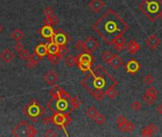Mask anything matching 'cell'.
Masks as SVG:
<instances>
[{"label": "cell", "instance_id": "obj_1", "mask_svg": "<svg viewBox=\"0 0 162 137\" xmlns=\"http://www.w3.org/2000/svg\"><path fill=\"white\" fill-rule=\"evenodd\" d=\"M92 29L110 45L113 39L118 35H123L129 30V25L121 15L118 14L113 9L109 8L105 13L96 21Z\"/></svg>", "mask_w": 162, "mask_h": 137}, {"label": "cell", "instance_id": "obj_2", "mask_svg": "<svg viewBox=\"0 0 162 137\" xmlns=\"http://www.w3.org/2000/svg\"><path fill=\"white\" fill-rule=\"evenodd\" d=\"M82 80L81 85L97 100H104L105 92L111 86H117V80L101 66H97Z\"/></svg>", "mask_w": 162, "mask_h": 137}, {"label": "cell", "instance_id": "obj_3", "mask_svg": "<svg viewBox=\"0 0 162 137\" xmlns=\"http://www.w3.org/2000/svg\"><path fill=\"white\" fill-rule=\"evenodd\" d=\"M139 9L148 19L154 22L162 13V0H143L139 5Z\"/></svg>", "mask_w": 162, "mask_h": 137}, {"label": "cell", "instance_id": "obj_4", "mask_svg": "<svg viewBox=\"0 0 162 137\" xmlns=\"http://www.w3.org/2000/svg\"><path fill=\"white\" fill-rule=\"evenodd\" d=\"M46 108L51 112L58 111V112H61V114H68V115H70L71 111H72V108H71L69 100L64 99L61 96H59V95L52 96V99L47 102Z\"/></svg>", "mask_w": 162, "mask_h": 137}, {"label": "cell", "instance_id": "obj_5", "mask_svg": "<svg viewBox=\"0 0 162 137\" xmlns=\"http://www.w3.org/2000/svg\"><path fill=\"white\" fill-rule=\"evenodd\" d=\"M22 112L25 114L28 119L32 121H36L38 118L45 114L46 110L36 99H32L26 107H24Z\"/></svg>", "mask_w": 162, "mask_h": 137}, {"label": "cell", "instance_id": "obj_6", "mask_svg": "<svg viewBox=\"0 0 162 137\" xmlns=\"http://www.w3.org/2000/svg\"><path fill=\"white\" fill-rule=\"evenodd\" d=\"M36 134H37V129L32 125L28 124V122L25 120H21L13 129V135L16 137H33Z\"/></svg>", "mask_w": 162, "mask_h": 137}, {"label": "cell", "instance_id": "obj_7", "mask_svg": "<svg viewBox=\"0 0 162 137\" xmlns=\"http://www.w3.org/2000/svg\"><path fill=\"white\" fill-rule=\"evenodd\" d=\"M94 62H95V58L92 56L91 53H88L86 51L75 57L76 66L79 68L81 71H83V73L89 71L91 70V67Z\"/></svg>", "mask_w": 162, "mask_h": 137}, {"label": "cell", "instance_id": "obj_8", "mask_svg": "<svg viewBox=\"0 0 162 137\" xmlns=\"http://www.w3.org/2000/svg\"><path fill=\"white\" fill-rule=\"evenodd\" d=\"M50 120L51 123H53L58 128H62L64 130L65 134L68 135L67 132H65V128L69 126L70 123L72 122V118L70 117V115L64 114L58 111H54L52 112V115L50 116Z\"/></svg>", "mask_w": 162, "mask_h": 137}, {"label": "cell", "instance_id": "obj_9", "mask_svg": "<svg viewBox=\"0 0 162 137\" xmlns=\"http://www.w3.org/2000/svg\"><path fill=\"white\" fill-rule=\"evenodd\" d=\"M43 14L46 17V19L44 21V24L46 25H58L59 24V18L56 16V14H54L53 10L50 7V6H46V7L43 10Z\"/></svg>", "mask_w": 162, "mask_h": 137}, {"label": "cell", "instance_id": "obj_10", "mask_svg": "<svg viewBox=\"0 0 162 137\" xmlns=\"http://www.w3.org/2000/svg\"><path fill=\"white\" fill-rule=\"evenodd\" d=\"M50 40H53L59 46H64L68 44V41H70L68 35L61 29H58L54 32V35Z\"/></svg>", "mask_w": 162, "mask_h": 137}, {"label": "cell", "instance_id": "obj_11", "mask_svg": "<svg viewBox=\"0 0 162 137\" xmlns=\"http://www.w3.org/2000/svg\"><path fill=\"white\" fill-rule=\"evenodd\" d=\"M98 48H99L98 41L92 36H88L85 41H83L82 50L85 51L86 52L91 53V54H92L95 51H97Z\"/></svg>", "mask_w": 162, "mask_h": 137}, {"label": "cell", "instance_id": "obj_12", "mask_svg": "<svg viewBox=\"0 0 162 137\" xmlns=\"http://www.w3.org/2000/svg\"><path fill=\"white\" fill-rule=\"evenodd\" d=\"M59 80V74L54 70H50L47 73L44 75V81L50 86L56 85V83Z\"/></svg>", "mask_w": 162, "mask_h": 137}, {"label": "cell", "instance_id": "obj_13", "mask_svg": "<svg viewBox=\"0 0 162 137\" xmlns=\"http://www.w3.org/2000/svg\"><path fill=\"white\" fill-rule=\"evenodd\" d=\"M140 64L136 59L129 60L125 64V70L129 74H136L140 70Z\"/></svg>", "mask_w": 162, "mask_h": 137}, {"label": "cell", "instance_id": "obj_14", "mask_svg": "<svg viewBox=\"0 0 162 137\" xmlns=\"http://www.w3.org/2000/svg\"><path fill=\"white\" fill-rule=\"evenodd\" d=\"M42 60V57L39 56L37 53L33 52L32 54H31L29 58L27 60V63H26V66L28 69L29 70H32L35 68V66H37V65L41 62Z\"/></svg>", "mask_w": 162, "mask_h": 137}, {"label": "cell", "instance_id": "obj_15", "mask_svg": "<svg viewBox=\"0 0 162 137\" xmlns=\"http://www.w3.org/2000/svg\"><path fill=\"white\" fill-rule=\"evenodd\" d=\"M54 32H55V31L53 30V28H52L51 25H46V24H45V25L40 29L39 33H40L44 38L50 40V39L53 37Z\"/></svg>", "mask_w": 162, "mask_h": 137}, {"label": "cell", "instance_id": "obj_16", "mask_svg": "<svg viewBox=\"0 0 162 137\" xmlns=\"http://www.w3.org/2000/svg\"><path fill=\"white\" fill-rule=\"evenodd\" d=\"M105 3L103 0H90L88 3V7L93 13H99L100 10L104 8Z\"/></svg>", "mask_w": 162, "mask_h": 137}, {"label": "cell", "instance_id": "obj_17", "mask_svg": "<svg viewBox=\"0 0 162 137\" xmlns=\"http://www.w3.org/2000/svg\"><path fill=\"white\" fill-rule=\"evenodd\" d=\"M108 64H109L114 70H118V69H119L123 65V60H122V58L119 55L113 54L111 59H110L109 61H108Z\"/></svg>", "mask_w": 162, "mask_h": 137}, {"label": "cell", "instance_id": "obj_18", "mask_svg": "<svg viewBox=\"0 0 162 137\" xmlns=\"http://www.w3.org/2000/svg\"><path fill=\"white\" fill-rule=\"evenodd\" d=\"M158 126L154 123H151L148 126H146L145 128H143L141 130V135L142 136H152L154 135V133H155L158 132Z\"/></svg>", "mask_w": 162, "mask_h": 137}, {"label": "cell", "instance_id": "obj_19", "mask_svg": "<svg viewBox=\"0 0 162 137\" xmlns=\"http://www.w3.org/2000/svg\"><path fill=\"white\" fill-rule=\"evenodd\" d=\"M0 58H1L6 64H9L13 61V59L14 58V53L7 48V49H4L2 52L0 53Z\"/></svg>", "mask_w": 162, "mask_h": 137}, {"label": "cell", "instance_id": "obj_20", "mask_svg": "<svg viewBox=\"0 0 162 137\" xmlns=\"http://www.w3.org/2000/svg\"><path fill=\"white\" fill-rule=\"evenodd\" d=\"M146 45L150 48L151 50H155L157 48L159 47L160 45V40L158 39V37L157 35H151L146 39Z\"/></svg>", "mask_w": 162, "mask_h": 137}, {"label": "cell", "instance_id": "obj_21", "mask_svg": "<svg viewBox=\"0 0 162 137\" xmlns=\"http://www.w3.org/2000/svg\"><path fill=\"white\" fill-rule=\"evenodd\" d=\"M126 48H127L128 51L131 53V54H135V53H136L140 51V46L135 39H131L127 43V45H126Z\"/></svg>", "mask_w": 162, "mask_h": 137}, {"label": "cell", "instance_id": "obj_22", "mask_svg": "<svg viewBox=\"0 0 162 137\" xmlns=\"http://www.w3.org/2000/svg\"><path fill=\"white\" fill-rule=\"evenodd\" d=\"M46 47H47V55L57 54L59 51V48H60V46L57 45L53 40H50V42L46 45Z\"/></svg>", "mask_w": 162, "mask_h": 137}, {"label": "cell", "instance_id": "obj_23", "mask_svg": "<svg viewBox=\"0 0 162 137\" xmlns=\"http://www.w3.org/2000/svg\"><path fill=\"white\" fill-rule=\"evenodd\" d=\"M34 52L37 53L39 56H41L43 58L44 56L47 55V47L46 44L44 43H39L37 46H36L35 50H34Z\"/></svg>", "mask_w": 162, "mask_h": 137}, {"label": "cell", "instance_id": "obj_24", "mask_svg": "<svg viewBox=\"0 0 162 137\" xmlns=\"http://www.w3.org/2000/svg\"><path fill=\"white\" fill-rule=\"evenodd\" d=\"M10 36L15 41H21L24 37H25V34H24V33L21 29H15L11 32Z\"/></svg>", "mask_w": 162, "mask_h": 137}, {"label": "cell", "instance_id": "obj_25", "mask_svg": "<svg viewBox=\"0 0 162 137\" xmlns=\"http://www.w3.org/2000/svg\"><path fill=\"white\" fill-rule=\"evenodd\" d=\"M118 91L116 90V86H111L110 88L107 89V91L105 92V96L109 99H115L118 96Z\"/></svg>", "mask_w": 162, "mask_h": 137}, {"label": "cell", "instance_id": "obj_26", "mask_svg": "<svg viewBox=\"0 0 162 137\" xmlns=\"http://www.w3.org/2000/svg\"><path fill=\"white\" fill-rule=\"evenodd\" d=\"M70 105H71V108H72V111L74 110H78L80 108V106L82 105V100L78 97V96H74V97H71L70 100Z\"/></svg>", "mask_w": 162, "mask_h": 137}, {"label": "cell", "instance_id": "obj_27", "mask_svg": "<svg viewBox=\"0 0 162 137\" xmlns=\"http://www.w3.org/2000/svg\"><path fill=\"white\" fill-rule=\"evenodd\" d=\"M97 114H98V111L94 106H90L89 108L86 111V115L89 119H92V120H94V118L96 117Z\"/></svg>", "mask_w": 162, "mask_h": 137}, {"label": "cell", "instance_id": "obj_28", "mask_svg": "<svg viewBox=\"0 0 162 137\" xmlns=\"http://www.w3.org/2000/svg\"><path fill=\"white\" fill-rule=\"evenodd\" d=\"M157 97H158V96H153V95H151V94L144 93L143 97H142V100H143L147 105H153V104L154 103V101L157 100Z\"/></svg>", "mask_w": 162, "mask_h": 137}, {"label": "cell", "instance_id": "obj_29", "mask_svg": "<svg viewBox=\"0 0 162 137\" xmlns=\"http://www.w3.org/2000/svg\"><path fill=\"white\" fill-rule=\"evenodd\" d=\"M47 57H49V60H50V64L53 65V66H56V65H58L60 62H61V60H62V58L60 57L58 54L47 55Z\"/></svg>", "mask_w": 162, "mask_h": 137}, {"label": "cell", "instance_id": "obj_30", "mask_svg": "<svg viewBox=\"0 0 162 137\" xmlns=\"http://www.w3.org/2000/svg\"><path fill=\"white\" fill-rule=\"evenodd\" d=\"M94 121L96 122V124L99 125V126H101V125H104L105 123L106 118L103 114H100V112H98V114L96 115V117L94 118Z\"/></svg>", "mask_w": 162, "mask_h": 137}, {"label": "cell", "instance_id": "obj_31", "mask_svg": "<svg viewBox=\"0 0 162 137\" xmlns=\"http://www.w3.org/2000/svg\"><path fill=\"white\" fill-rule=\"evenodd\" d=\"M64 64H65V66H68V68H72L75 65V57L72 56V55L65 56Z\"/></svg>", "mask_w": 162, "mask_h": 137}, {"label": "cell", "instance_id": "obj_32", "mask_svg": "<svg viewBox=\"0 0 162 137\" xmlns=\"http://www.w3.org/2000/svg\"><path fill=\"white\" fill-rule=\"evenodd\" d=\"M112 55H113V53H112V52H110L109 51H104L103 53H101L100 58H101V60H103L104 62L108 63V61H109L110 59H111Z\"/></svg>", "mask_w": 162, "mask_h": 137}, {"label": "cell", "instance_id": "obj_33", "mask_svg": "<svg viewBox=\"0 0 162 137\" xmlns=\"http://www.w3.org/2000/svg\"><path fill=\"white\" fill-rule=\"evenodd\" d=\"M68 53V49L67 47H65V45H64V46H60L59 51H58V53H57V54H58L60 57L63 59L64 56H67Z\"/></svg>", "mask_w": 162, "mask_h": 137}, {"label": "cell", "instance_id": "obj_34", "mask_svg": "<svg viewBox=\"0 0 162 137\" xmlns=\"http://www.w3.org/2000/svg\"><path fill=\"white\" fill-rule=\"evenodd\" d=\"M116 44H125V38L123 35H118L115 38L113 39L110 45H116Z\"/></svg>", "mask_w": 162, "mask_h": 137}, {"label": "cell", "instance_id": "obj_35", "mask_svg": "<svg viewBox=\"0 0 162 137\" xmlns=\"http://www.w3.org/2000/svg\"><path fill=\"white\" fill-rule=\"evenodd\" d=\"M18 53H19L18 55H19L20 59H22V60H28V59L29 58V56H31L28 51H27L25 49H24L23 51H21L20 52H18Z\"/></svg>", "mask_w": 162, "mask_h": 137}, {"label": "cell", "instance_id": "obj_36", "mask_svg": "<svg viewBox=\"0 0 162 137\" xmlns=\"http://www.w3.org/2000/svg\"><path fill=\"white\" fill-rule=\"evenodd\" d=\"M141 108H142V105H141V103L140 102V101H135V102H133L131 104V109L133 111H140Z\"/></svg>", "mask_w": 162, "mask_h": 137}, {"label": "cell", "instance_id": "obj_37", "mask_svg": "<svg viewBox=\"0 0 162 137\" xmlns=\"http://www.w3.org/2000/svg\"><path fill=\"white\" fill-rule=\"evenodd\" d=\"M14 49L15 50V51L20 52L21 51H23L24 49H25V46H24V44H22L20 41H16L15 45L14 46Z\"/></svg>", "mask_w": 162, "mask_h": 137}, {"label": "cell", "instance_id": "obj_38", "mask_svg": "<svg viewBox=\"0 0 162 137\" xmlns=\"http://www.w3.org/2000/svg\"><path fill=\"white\" fill-rule=\"evenodd\" d=\"M154 81V78L152 74H147L145 77H144V82H145L147 85H152Z\"/></svg>", "mask_w": 162, "mask_h": 137}, {"label": "cell", "instance_id": "obj_39", "mask_svg": "<svg viewBox=\"0 0 162 137\" xmlns=\"http://www.w3.org/2000/svg\"><path fill=\"white\" fill-rule=\"evenodd\" d=\"M145 93L151 94V95H153V96H158V91L155 90V89H154V88L153 86L149 87V88L147 89V90H146Z\"/></svg>", "mask_w": 162, "mask_h": 137}, {"label": "cell", "instance_id": "obj_40", "mask_svg": "<svg viewBox=\"0 0 162 137\" xmlns=\"http://www.w3.org/2000/svg\"><path fill=\"white\" fill-rule=\"evenodd\" d=\"M44 136L45 137H56V136H58V134L54 132V130L52 129H49L46 130V132H45V134H44Z\"/></svg>", "mask_w": 162, "mask_h": 137}, {"label": "cell", "instance_id": "obj_41", "mask_svg": "<svg viewBox=\"0 0 162 137\" xmlns=\"http://www.w3.org/2000/svg\"><path fill=\"white\" fill-rule=\"evenodd\" d=\"M136 129V126L134 125V123H132L130 121L127 122V127H126V132H134Z\"/></svg>", "mask_w": 162, "mask_h": 137}, {"label": "cell", "instance_id": "obj_42", "mask_svg": "<svg viewBox=\"0 0 162 137\" xmlns=\"http://www.w3.org/2000/svg\"><path fill=\"white\" fill-rule=\"evenodd\" d=\"M126 121H127V119H126L122 114H121V115H119L118 118H117V126H119V125H121V124H122V123H124V122H126Z\"/></svg>", "mask_w": 162, "mask_h": 137}, {"label": "cell", "instance_id": "obj_43", "mask_svg": "<svg viewBox=\"0 0 162 137\" xmlns=\"http://www.w3.org/2000/svg\"><path fill=\"white\" fill-rule=\"evenodd\" d=\"M82 45H83V41H82V40H78L77 42L75 43L74 47H75V49H76V50L80 51V50H82Z\"/></svg>", "mask_w": 162, "mask_h": 137}, {"label": "cell", "instance_id": "obj_44", "mask_svg": "<svg viewBox=\"0 0 162 137\" xmlns=\"http://www.w3.org/2000/svg\"><path fill=\"white\" fill-rule=\"evenodd\" d=\"M42 123H43L45 126H49V125L51 123V120H50V116H44L43 119H42Z\"/></svg>", "mask_w": 162, "mask_h": 137}, {"label": "cell", "instance_id": "obj_45", "mask_svg": "<svg viewBox=\"0 0 162 137\" xmlns=\"http://www.w3.org/2000/svg\"><path fill=\"white\" fill-rule=\"evenodd\" d=\"M113 46H114V49H115L117 51H122L125 48V44H116Z\"/></svg>", "mask_w": 162, "mask_h": 137}, {"label": "cell", "instance_id": "obj_46", "mask_svg": "<svg viewBox=\"0 0 162 137\" xmlns=\"http://www.w3.org/2000/svg\"><path fill=\"white\" fill-rule=\"evenodd\" d=\"M157 111L158 112L159 114H162V104L158 105V108H157Z\"/></svg>", "mask_w": 162, "mask_h": 137}, {"label": "cell", "instance_id": "obj_47", "mask_svg": "<svg viewBox=\"0 0 162 137\" xmlns=\"http://www.w3.org/2000/svg\"><path fill=\"white\" fill-rule=\"evenodd\" d=\"M2 32V27H1V25H0V33Z\"/></svg>", "mask_w": 162, "mask_h": 137}, {"label": "cell", "instance_id": "obj_48", "mask_svg": "<svg viewBox=\"0 0 162 137\" xmlns=\"http://www.w3.org/2000/svg\"><path fill=\"white\" fill-rule=\"evenodd\" d=\"M159 18H161V19H162V13H161V14H160V16H159Z\"/></svg>", "mask_w": 162, "mask_h": 137}, {"label": "cell", "instance_id": "obj_49", "mask_svg": "<svg viewBox=\"0 0 162 137\" xmlns=\"http://www.w3.org/2000/svg\"><path fill=\"white\" fill-rule=\"evenodd\" d=\"M0 101H1V96H0Z\"/></svg>", "mask_w": 162, "mask_h": 137}, {"label": "cell", "instance_id": "obj_50", "mask_svg": "<svg viewBox=\"0 0 162 137\" xmlns=\"http://www.w3.org/2000/svg\"><path fill=\"white\" fill-rule=\"evenodd\" d=\"M0 68H1V64H0Z\"/></svg>", "mask_w": 162, "mask_h": 137}]
</instances>
